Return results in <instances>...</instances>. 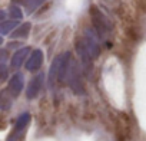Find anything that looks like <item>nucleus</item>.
<instances>
[{
  "instance_id": "nucleus-1",
  "label": "nucleus",
  "mask_w": 146,
  "mask_h": 141,
  "mask_svg": "<svg viewBox=\"0 0 146 141\" xmlns=\"http://www.w3.org/2000/svg\"><path fill=\"white\" fill-rule=\"evenodd\" d=\"M90 17H92L93 29L99 35L100 40L105 42V43H108V45H110V39L113 36V25H112V22L96 6H92L90 7Z\"/></svg>"
},
{
  "instance_id": "nucleus-2",
  "label": "nucleus",
  "mask_w": 146,
  "mask_h": 141,
  "mask_svg": "<svg viewBox=\"0 0 146 141\" xmlns=\"http://www.w3.org/2000/svg\"><path fill=\"white\" fill-rule=\"evenodd\" d=\"M62 82H67V85L73 89L75 94H83L85 88H83V82L80 79V72H79V66L76 63V60L70 58L63 75V81Z\"/></svg>"
},
{
  "instance_id": "nucleus-3",
  "label": "nucleus",
  "mask_w": 146,
  "mask_h": 141,
  "mask_svg": "<svg viewBox=\"0 0 146 141\" xmlns=\"http://www.w3.org/2000/svg\"><path fill=\"white\" fill-rule=\"evenodd\" d=\"M70 58H72V55L69 52H64V53L57 55L53 59L50 70H49V84L50 85H53L56 81H63V75H64V70H66V66H67V62Z\"/></svg>"
},
{
  "instance_id": "nucleus-4",
  "label": "nucleus",
  "mask_w": 146,
  "mask_h": 141,
  "mask_svg": "<svg viewBox=\"0 0 146 141\" xmlns=\"http://www.w3.org/2000/svg\"><path fill=\"white\" fill-rule=\"evenodd\" d=\"M78 40L83 45V48L88 50V53L90 55L92 59H96L100 55V43H99L100 38H99V35L96 33L95 29L86 28L85 32H83V36Z\"/></svg>"
},
{
  "instance_id": "nucleus-5",
  "label": "nucleus",
  "mask_w": 146,
  "mask_h": 141,
  "mask_svg": "<svg viewBox=\"0 0 146 141\" xmlns=\"http://www.w3.org/2000/svg\"><path fill=\"white\" fill-rule=\"evenodd\" d=\"M29 122H30V114H29V112H23V114L17 118L16 125H15V130H13V132L9 135L7 141H19L20 137H22V134H23L25 130L27 128Z\"/></svg>"
},
{
  "instance_id": "nucleus-6",
  "label": "nucleus",
  "mask_w": 146,
  "mask_h": 141,
  "mask_svg": "<svg viewBox=\"0 0 146 141\" xmlns=\"http://www.w3.org/2000/svg\"><path fill=\"white\" fill-rule=\"evenodd\" d=\"M43 81H44V75H43V74H39V75H36V77L29 82L27 89H26V97H27V99H35V98L39 95V92H40V89H42V87H43Z\"/></svg>"
},
{
  "instance_id": "nucleus-7",
  "label": "nucleus",
  "mask_w": 146,
  "mask_h": 141,
  "mask_svg": "<svg viewBox=\"0 0 146 141\" xmlns=\"http://www.w3.org/2000/svg\"><path fill=\"white\" fill-rule=\"evenodd\" d=\"M42 63H43V52L40 49H35L26 62V69L30 72H35V70L40 69Z\"/></svg>"
},
{
  "instance_id": "nucleus-8",
  "label": "nucleus",
  "mask_w": 146,
  "mask_h": 141,
  "mask_svg": "<svg viewBox=\"0 0 146 141\" xmlns=\"http://www.w3.org/2000/svg\"><path fill=\"white\" fill-rule=\"evenodd\" d=\"M23 87H25L23 75H22V74H15V75L10 78V81H9L7 89L10 91V94H12L13 97H19L20 92H22V89H23Z\"/></svg>"
},
{
  "instance_id": "nucleus-9",
  "label": "nucleus",
  "mask_w": 146,
  "mask_h": 141,
  "mask_svg": "<svg viewBox=\"0 0 146 141\" xmlns=\"http://www.w3.org/2000/svg\"><path fill=\"white\" fill-rule=\"evenodd\" d=\"M29 53H30V49H29V48H22V49L16 50L15 55L12 56V60H10L12 68H15V69L20 68V66L23 65V62L26 60V58H27Z\"/></svg>"
},
{
  "instance_id": "nucleus-10",
  "label": "nucleus",
  "mask_w": 146,
  "mask_h": 141,
  "mask_svg": "<svg viewBox=\"0 0 146 141\" xmlns=\"http://www.w3.org/2000/svg\"><path fill=\"white\" fill-rule=\"evenodd\" d=\"M15 97L10 94V91L9 89H3L2 92H0V109L2 111H7V109H10L12 108V99H13Z\"/></svg>"
},
{
  "instance_id": "nucleus-11",
  "label": "nucleus",
  "mask_w": 146,
  "mask_h": 141,
  "mask_svg": "<svg viewBox=\"0 0 146 141\" xmlns=\"http://www.w3.org/2000/svg\"><path fill=\"white\" fill-rule=\"evenodd\" d=\"M30 28H32V25L27 22V23H23V25H20L19 28H16V30H13L12 32V38L13 39H19V38H27L29 36V32H30Z\"/></svg>"
},
{
  "instance_id": "nucleus-12",
  "label": "nucleus",
  "mask_w": 146,
  "mask_h": 141,
  "mask_svg": "<svg viewBox=\"0 0 146 141\" xmlns=\"http://www.w3.org/2000/svg\"><path fill=\"white\" fill-rule=\"evenodd\" d=\"M16 26H17V20L16 19L2 22V23H0V35H9Z\"/></svg>"
},
{
  "instance_id": "nucleus-13",
  "label": "nucleus",
  "mask_w": 146,
  "mask_h": 141,
  "mask_svg": "<svg viewBox=\"0 0 146 141\" xmlns=\"http://www.w3.org/2000/svg\"><path fill=\"white\" fill-rule=\"evenodd\" d=\"M44 2H46V0H26L25 6H26L27 13H33V12H35L37 7H40Z\"/></svg>"
},
{
  "instance_id": "nucleus-14",
  "label": "nucleus",
  "mask_w": 146,
  "mask_h": 141,
  "mask_svg": "<svg viewBox=\"0 0 146 141\" xmlns=\"http://www.w3.org/2000/svg\"><path fill=\"white\" fill-rule=\"evenodd\" d=\"M9 13H10V16H12L13 19H16V20H20V19L23 17V13H22L20 7H17V6H10Z\"/></svg>"
},
{
  "instance_id": "nucleus-15",
  "label": "nucleus",
  "mask_w": 146,
  "mask_h": 141,
  "mask_svg": "<svg viewBox=\"0 0 146 141\" xmlns=\"http://www.w3.org/2000/svg\"><path fill=\"white\" fill-rule=\"evenodd\" d=\"M7 78V68L5 63H0V81H3Z\"/></svg>"
},
{
  "instance_id": "nucleus-16",
  "label": "nucleus",
  "mask_w": 146,
  "mask_h": 141,
  "mask_svg": "<svg viewBox=\"0 0 146 141\" xmlns=\"http://www.w3.org/2000/svg\"><path fill=\"white\" fill-rule=\"evenodd\" d=\"M7 59V52L5 49H0V63H5Z\"/></svg>"
},
{
  "instance_id": "nucleus-17",
  "label": "nucleus",
  "mask_w": 146,
  "mask_h": 141,
  "mask_svg": "<svg viewBox=\"0 0 146 141\" xmlns=\"http://www.w3.org/2000/svg\"><path fill=\"white\" fill-rule=\"evenodd\" d=\"M5 16H6V13H5L3 10H0V22H2V20H5Z\"/></svg>"
},
{
  "instance_id": "nucleus-18",
  "label": "nucleus",
  "mask_w": 146,
  "mask_h": 141,
  "mask_svg": "<svg viewBox=\"0 0 146 141\" xmlns=\"http://www.w3.org/2000/svg\"><path fill=\"white\" fill-rule=\"evenodd\" d=\"M3 43V39H2V36H0V45H2Z\"/></svg>"
},
{
  "instance_id": "nucleus-19",
  "label": "nucleus",
  "mask_w": 146,
  "mask_h": 141,
  "mask_svg": "<svg viewBox=\"0 0 146 141\" xmlns=\"http://www.w3.org/2000/svg\"><path fill=\"white\" fill-rule=\"evenodd\" d=\"M16 2H25L26 3V0H16Z\"/></svg>"
}]
</instances>
